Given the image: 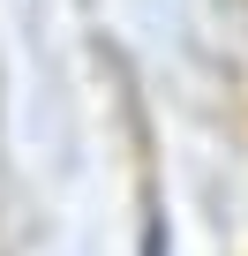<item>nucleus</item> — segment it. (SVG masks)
Masks as SVG:
<instances>
[{"instance_id":"1","label":"nucleus","mask_w":248,"mask_h":256,"mask_svg":"<svg viewBox=\"0 0 248 256\" xmlns=\"http://www.w3.org/2000/svg\"><path fill=\"white\" fill-rule=\"evenodd\" d=\"M143 256H166V211L151 204V218H143Z\"/></svg>"}]
</instances>
